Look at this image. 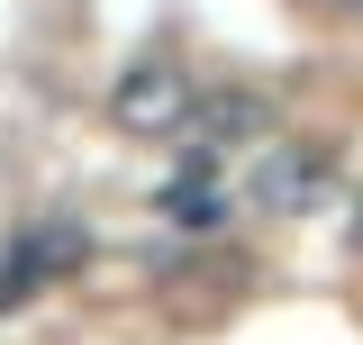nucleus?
I'll list each match as a JSON object with an SVG mask.
<instances>
[{"mask_svg": "<svg viewBox=\"0 0 363 345\" xmlns=\"http://www.w3.org/2000/svg\"><path fill=\"white\" fill-rule=\"evenodd\" d=\"M191 109H200V82L182 73L173 55H136L109 73V128L136 136V146H164V136L191 128Z\"/></svg>", "mask_w": 363, "mask_h": 345, "instance_id": "obj_1", "label": "nucleus"}, {"mask_svg": "<svg viewBox=\"0 0 363 345\" xmlns=\"http://www.w3.org/2000/svg\"><path fill=\"white\" fill-rule=\"evenodd\" d=\"M327 191H336V146H318V136H272L245 164V209L255 218H309Z\"/></svg>", "mask_w": 363, "mask_h": 345, "instance_id": "obj_2", "label": "nucleus"}, {"mask_svg": "<svg viewBox=\"0 0 363 345\" xmlns=\"http://www.w3.org/2000/svg\"><path fill=\"white\" fill-rule=\"evenodd\" d=\"M82 263H91V227H82V218H64V209L28 218V227L0 246V309H28L37 291L73 282Z\"/></svg>", "mask_w": 363, "mask_h": 345, "instance_id": "obj_3", "label": "nucleus"}, {"mask_svg": "<svg viewBox=\"0 0 363 345\" xmlns=\"http://www.w3.org/2000/svg\"><path fill=\"white\" fill-rule=\"evenodd\" d=\"M191 172H218L227 155H255L272 146V100L264 91H200V109H191Z\"/></svg>", "mask_w": 363, "mask_h": 345, "instance_id": "obj_4", "label": "nucleus"}, {"mask_svg": "<svg viewBox=\"0 0 363 345\" xmlns=\"http://www.w3.org/2000/svg\"><path fill=\"white\" fill-rule=\"evenodd\" d=\"M345 236H354V255H363V191H354V218H345Z\"/></svg>", "mask_w": 363, "mask_h": 345, "instance_id": "obj_5", "label": "nucleus"}, {"mask_svg": "<svg viewBox=\"0 0 363 345\" xmlns=\"http://www.w3.org/2000/svg\"><path fill=\"white\" fill-rule=\"evenodd\" d=\"M318 9H327V18H354V9H363V0H318Z\"/></svg>", "mask_w": 363, "mask_h": 345, "instance_id": "obj_6", "label": "nucleus"}]
</instances>
